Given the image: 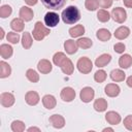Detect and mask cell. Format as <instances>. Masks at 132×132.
<instances>
[{"label": "cell", "instance_id": "cell-3", "mask_svg": "<svg viewBox=\"0 0 132 132\" xmlns=\"http://www.w3.org/2000/svg\"><path fill=\"white\" fill-rule=\"evenodd\" d=\"M51 33L50 28L45 27L41 22H36L33 29V38L37 41H41L44 37H46Z\"/></svg>", "mask_w": 132, "mask_h": 132}, {"label": "cell", "instance_id": "cell-15", "mask_svg": "<svg viewBox=\"0 0 132 132\" xmlns=\"http://www.w3.org/2000/svg\"><path fill=\"white\" fill-rule=\"evenodd\" d=\"M105 120L110 125H118L121 122V116L118 112H116L113 110H110V111H107L106 112Z\"/></svg>", "mask_w": 132, "mask_h": 132}, {"label": "cell", "instance_id": "cell-31", "mask_svg": "<svg viewBox=\"0 0 132 132\" xmlns=\"http://www.w3.org/2000/svg\"><path fill=\"white\" fill-rule=\"evenodd\" d=\"M97 19H98V21L101 22V23H106V22L109 21L110 14H109V12H108L107 10H105V9H100V10H98V12H97Z\"/></svg>", "mask_w": 132, "mask_h": 132}, {"label": "cell", "instance_id": "cell-32", "mask_svg": "<svg viewBox=\"0 0 132 132\" xmlns=\"http://www.w3.org/2000/svg\"><path fill=\"white\" fill-rule=\"evenodd\" d=\"M26 77L31 82H37L39 80V74L34 69H28L26 71Z\"/></svg>", "mask_w": 132, "mask_h": 132}, {"label": "cell", "instance_id": "cell-22", "mask_svg": "<svg viewBox=\"0 0 132 132\" xmlns=\"http://www.w3.org/2000/svg\"><path fill=\"white\" fill-rule=\"evenodd\" d=\"M13 53V48L9 45V44H1L0 45V55L3 59H9L12 56Z\"/></svg>", "mask_w": 132, "mask_h": 132}, {"label": "cell", "instance_id": "cell-46", "mask_svg": "<svg viewBox=\"0 0 132 132\" xmlns=\"http://www.w3.org/2000/svg\"><path fill=\"white\" fill-rule=\"evenodd\" d=\"M106 131H111V132H112L113 129H111V128H104V129H103V132H106Z\"/></svg>", "mask_w": 132, "mask_h": 132}, {"label": "cell", "instance_id": "cell-40", "mask_svg": "<svg viewBox=\"0 0 132 132\" xmlns=\"http://www.w3.org/2000/svg\"><path fill=\"white\" fill-rule=\"evenodd\" d=\"M98 3L101 8H109L112 5V0H99Z\"/></svg>", "mask_w": 132, "mask_h": 132}, {"label": "cell", "instance_id": "cell-25", "mask_svg": "<svg viewBox=\"0 0 132 132\" xmlns=\"http://www.w3.org/2000/svg\"><path fill=\"white\" fill-rule=\"evenodd\" d=\"M93 107H94V109L96 111L102 112V111L106 110V108H107V101L105 99H103V98H98V99L95 100Z\"/></svg>", "mask_w": 132, "mask_h": 132}, {"label": "cell", "instance_id": "cell-20", "mask_svg": "<svg viewBox=\"0 0 132 132\" xmlns=\"http://www.w3.org/2000/svg\"><path fill=\"white\" fill-rule=\"evenodd\" d=\"M77 43L72 39H68L64 42V48L68 55H73L77 52Z\"/></svg>", "mask_w": 132, "mask_h": 132}, {"label": "cell", "instance_id": "cell-29", "mask_svg": "<svg viewBox=\"0 0 132 132\" xmlns=\"http://www.w3.org/2000/svg\"><path fill=\"white\" fill-rule=\"evenodd\" d=\"M33 39L31 37V34L29 32H24L23 36H22V45L25 50H29L32 45Z\"/></svg>", "mask_w": 132, "mask_h": 132}, {"label": "cell", "instance_id": "cell-9", "mask_svg": "<svg viewBox=\"0 0 132 132\" xmlns=\"http://www.w3.org/2000/svg\"><path fill=\"white\" fill-rule=\"evenodd\" d=\"M14 101H15V98H14L13 94L8 93V92L1 93V95H0V102H1V105L3 107H10V106H12Z\"/></svg>", "mask_w": 132, "mask_h": 132}, {"label": "cell", "instance_id": "cell-11", "mask_svg": "<svg viewBox=\"0 0 132 132\" xmlns=\"http://www.w3.org/2000/svg\"><path fill=\"white\" fill-rule=\"evenodd\" d=\"M37 69L39 72H41L42 74H47L52 71L53 69V66H52V63L46 60V59H41L38 64H37Z\"/></svg>", "mask_w": 132, "mask_h": 132}, {"label": "cell", "instance_id": "cell-37", "mask_svg": "<svg viewBox=\"0 0 132 132\" xmlns=\"http://www.w3.org/2000/svg\"><path fill=\"white\" fill-rule=\"evenodd\" d=\"M6 38H7V41H9L12 44H15L20 41V35L18 32L16 33L15 32H8L6 35Z\"/></svg>", "mask_w": 132, "mask_h": 132}, {"label": "cell", "instance_id": "cell-41", "mask_svg": "<svg viewBox=\"0 0 132 132\" xmlns=\"http://www.w3.org/2000/svg\"><path fill=\"white\" fill-rule=\"evenodd\" d=\"M124 5L126 7L132 8V0H124Z\"/></svg>", "mask_w": 132, "mask_h": 132}, {"label": "cell", "instance_id": "cell-2", "mask_svg": "<svg viewBox=\"0 0 132 132\" xmlns=\"http://www.w3.org/2000/svg\"><path fill=\"white\" fill-rule=\"evenodd\" d=\"M62 21L67 25H72L80 20V11L76 6L70 5L62 11Z\"/></svg>", "mask_w": 132, "mask_h": 132}, {"label": "cell", "instance_id": "cell-4", "mask_svg": "<svg viewBox=\"0 0 132 132\" xmlns=\"http://www.w3.org/2000/svg\"><path fill=\"white\" fill-rule=\"evenodd\" d=\"M76 67H77L79 72H81L84 74H88L91 72V70L93 68V63L89 58L81 57L78 59V61L76 63Z\"/></svg>", "mask_w": 132, "mask_h": 132}, {"label": "cell", "instance_id": "cell-6", "mask_svg": "<svg viewBox=\"0 0 132 132\" xmlns=\"http://www.w3.org/2000/svg\"><path fill=\"white\" fill-rule=\"evenodd\" d=\"M60 21V16L57 12L55 11H48L45 13L44 15V24L48 27V28H53L56 27L59 24Z\"/></svg>", "mask_w": 132, "mask_h": 132}, {"label": "cell", "instance_id": "cell-27", "mask_svg": "<svg viewBox=\"0 0 132 132\" xmlns=\"http://www.w3.org/2000/svg\"><path fill=\"white\" fill-rule=\"evenodd\" d=\"M126 77V74L121 69H113L110 72V78L113 81H123Z\"/></svg>", "mask_w": 132, "mask_h": 132}, {"label": "cell", "instance_id": "cell-1", "mask_svg": "<svg viewBox=\"0 0 132 132\" xmlns=\"http://www.w3.org/2000/svg\"><path fill=\"white\" fill-rule=\"evenodd\" d=\"M53 62L56 66H59L65 74L70 75L73 73L74 66H73L71 60L69 58H67L64 53H62V52L56 53L53 57Z\"/></svg>", "mask_w": 132, "mask_h": 132}, {"label": "cell", "instance_id": "cell-47", "mask_svg": "<svg viewBox=\"0 0 132 132\" xmlns=\"http://www.w3.org/2000/svg\"><path fill=\"white\" fill-rule=\"evenodd\" d=\"M116 1H118V0H116Z\"/></svg>", "mask_w": 132, "mask_h": 132}, {"label": "cell", "instance_id": "cell-34", "mask_svg": "<svg viewBox=\"0 0 132 132\" xmlns=\"http://www.w3.org/2000/svg\"><path fill=\"white\" fill-rule=\"evenodd\" d=\"M12 12V8L10 5H7V4H4L0 7V16L2 19H5L7 16H9Z\"/></svg>", "mask_w": 132, "mask_h": 132}, {"label": "cell", "instance_id": "cell-16", "mask_svg": "<svg viewBox=\"0 0 132 132\" xmlns=\"http://www.w3.org/2000/svg\"><path fill=\"white\" fill-rule=\"evenodd\" d=\"M104 92L105 94L108 96V97H117L120 92H121V89L118 85L116 84H108L106 85V87L104 88Z\"/></svg>", "mask_w": 132, "mask_h": 132}, {"label": "cell", "instance_id": "cell-26", "mask_svg": "<svg viewBox=\"0 0 132 132\" xmlns=\"http://www.w3.org/2000/svg\"><path fill=\"white\" fill-rule=\"evenodd\" d=\"M68 32H69V35L71 37H73V38L79 37L85 33V27L82 25H76V26L70 28Z\"/></svg>", "mask_w": 132, "mask_h": 132}, {"label": "cell", "instance_id": "cell-38", "mask_svg": "<svg viewBox=\"0 0 132 132\" xmlns=\"http://www.w3.org/2000/svg\"><path fill=\"white\" fill-rule=\"evenodd\" d=\"M124 126L127 130L132 131V114H129L124 119Z\"/></svg>", "mask_w": 132, "mask_h": 132}, {"label": "cell", "instance_id": "cell-44", "mask_svg": "<svg viewBox=\"0 0 132 132\" xmlns=\"http://www.w3.org/2000/svg\"><path fill=\"white\" fill-rule=\"evenodd\" d=\"M32 131H37V132H40V129L39 128H36V127H30L28 129V132H32Z\"/></svg>", "mask_w": 132, "mask_h": 132}, {"label": "cell", "instance_id": "cell-7", "mask_svg": "<svg viewBox=\"0 0 132 132\" xmlns=\"http://www.w3.org/2000/svg\"><path fill=\"white\" fill-rule=\"evenodd\" d=\"M44 7L53 10H59L66 4V0H41Z\"/></svg>", "mask_w": 132, "mask_h": 132}, {"label": "cell", "instance_id": "cell-45", "mask_svg": "<svg viewBox=\"0 0 132 132\" xmlns=\"http://www.w3.org/2000/svg\"><path fill=\"white\" fill-rule=\"evenodd\" d=\"M0 39H3V36H4V31H3V28H0Z\"/></svg>", "mask_w": 132, "mask_h": 132}, {"label": "cell", "instance_id": "cell-10", "mask_svg": "<svg viewBox=\"0 0 132 132\" xmlns=\"http://www.w3.org/2000/svg\"><path fill=\"white\" fill-rule=\"evenodd\" d=\"M61 99L65 102H71L75 98V91L71 87H65L61 91Z\"/></svg>", "mask_w": 132, "mask_h": 132}, {"label": "cell", "instance_id": "cell-33", "mask_svg": "<svg viewBox=\"0 0 132 132\" xmlns=\"http://www.w3.org/2000/svg\"><path fill=\"white\" fill-rule=\"evenodd\" d=\"M25 129H26V126L22 121H13L11 123V130L13 132H23L25 131Z\"/></svg>", "mask_w": 132, "mask_h": 132}, {"label": "cell", "instance_id": "cell-36", "mask_svg": "<svg viewBox=\"0 0 132 132\" xmlns=\"http://www.w3.org/2000/svg\"><path fill=\"white\" fill-rule=\"evenodd\" d=\"M85 6L88 10L90 11H94L98 8L99 6V3H98V0H86L85 2Z\"/></svg>", "mask_w": 132, "mask_h": 132}, {"label": "cell", "instance_id": "cell-43", "mask_svg": "<svg viewBox=\"0 0 132 132\" xmlns=\"http://www.w3.org/2000/svg\"><path fill=\"white\" fill-rule=\"evenodd\" d=\"M127 86L128 87H130V88H132V75H130L128 78H127Z\"/></svg>", "mask_w": 132, "mask_h": 132}, {"label": "cell", "instance_id": "cell-13", "mask_svg": "<svg viewBox=\"0 0 132 132\" xmlns=\"http://www.w3.org/2000/svg\"><path fill=\"white\" fill-rule=\"evenodd\" d=\"M19 15L22 20H24L25 22H30L32 19H33V15H34V12L33 10L28 7V6H22L21 9H20V12H19Z\"/></svg>", "mask_w": 132, "mask_h": 132}, {"label": "cell", "instance_id": "cell-24", "mask_svg": "<svg viewBox=\"0 0 132 132\" xmlns=\"http://www.w3.org/2000/svg\"><path fill=\"white\" fill-rule=\"evenodd\" d=\"M10 73H11V68H10L9 64L4 61H1L0 62V77L1 78L8 77L10 75Z\"/></svg>", "mask_w": 132, "mask_h": 132}, {"label": "cell", "instance_id": "cell-14", "mask_svg": "<svg viewBox=\"0 0 132 132\" xmlns=\"http://www.w3.org/2000/svg\"><path fill=\"white\" fill-rule=\"evenodd\" d=\"M39 95L38 93H36L35 91H29L26 93L25 95V100L27 102V104L33 106V105H36L38 102H39Z\"/></svg>", "mask_w": 132, "mask_h": 132}, {"label": "cell", "instance_id": "cell-8", "mask_svg": "<svg viewBox=\"0 0 132 132\" xmlns=\"http://www.w3.org/2000/svg\"><path fill=\"white\" fill-rule=\"evenodd\" d=\"M94 96H95V92H94V90L91 87H85V88H82L81 91H80V93H79L80 100L82 102H85V103L91 102L94 99Z\"/></svg>", "mask_w": 132, "mask_h": 132}, {"label": "cell", "instance_id": "cell-30", "mask_svg": "<svg viewBox=\"0 0 132 132\" xmlns=\"http://www.w3.org/2000/svg\"><path fill=\"white\" fill-rule=\"evenodd\" d=\"M77 46L80 47V48H84V50H87V48H90L93 44L92 42V39L88 38V37H82V38H79L77 41Z\"/></svg>", "mask_w": 132, "mask_h": 132}, {"label": "cell", "instance_id": "cell-5", "mask_svg": "<svg viewBox=\"0 0 132 132\" xmlns=\"http://www.w3.org/2000/svg\"><path fill=\"white\" fill-rule=\"evenodd\" d=\"M111 16L114 22L122 24L127 20V12L122 7H114L111 10Z\"/></svg>", "mask_w": 132, "mask_h": 132}, {"label": "cell", "instance_id": "cell-39", "mask_svg": "<svg viewBox=\"0 0 132 132\" xmlns=\"http://www.w3.org/2000/svg\"><path fill=\"white\" fill-rule=\"evenodd\" d=\"M125 48H126V46H125V44L122 43V42L116 43V44L113 45V51H114L116 53H118V54H123L124 51H125Z\"/></svg>", "mask_w": 132, "mask_h": 132}, {"label": "cell", "instance_id": "cell-18", "mask_svg": "<svg viewBox=\"0 0 132 132\" xmlns=\"http://www.w3.org/2000/svg\"><path fill=\"white\" fill-rule=\"evenodd\" d=\"M110 61H111V56H110L109 54H102V55H100V56L96 59L95 65H96L98 68H101V67L106 66Z\"/></svg>", "mask_w": 132, "mask_h": 132}, {"label": "cell", "instance_id": "cell-19", "mask_svg": "<svg viewBox=\"0 0 132 132\" xmlns=\"http://www.w3.org/2000/svg\"><path fill=\"white\" fill-rule=\"evenodd\" d=\"M42 104L46 109H53L54 107H56L57 101L56 98L53 95H45L42 97Z\"/></svg>", "mask_w": 132, "mask_h": 132}, {"label": "cell", "instance_id": "cell-42", "mask_svg": "<svg viewBox=\"0 0 132 132\" xmlns=\"http://www.w3.org/2000/svg\"><path fill=\"white\" fill-rule=\"evenodd\" d=\"M25 2H26L28 5L33 6V5H35V4L37 3V0H25Z\"/></svg>", "mask_w": 132, "mask_h": 132}, {"label": "cell", "instance_id": "cell-35", "mask_svg": "<svg viewBox=\"0 0 132 132\" xmlns=\"http://www.w3.org/2000/svg\"><path fill=\"white\" fill-rule=\"evenodd\" d=\"M106 76H107V74H106V72L104 71V70H102V69H99L98 71H96L95 72V74H94V79L97 81V82H103L105 79H106Z\"/></svg>", "mask_w": 132, "mask_h": 132}, {"label": "cell", "instance_id": "cell-12", "mask_svg": "<svg viewBox=\"0 0 132 132\" xmlns=\"http://www.w3.org/2000/svg\"><path fill=\"white\" fill-rule=\"evenodd\" d=\"M50 123L56 129H61L65 126V119L60 114H53L50 117Z\"/></svg>", "mask_w": 132, "mask_h": 132}, {"label": "cell", "instance_id": "cell-28", "mask_svg": "<svg viewBox=\"0 0 132 132\" xmlns=\"http://www.w3.org/2000/svg\"><path fill=\"white\" fill-rule=\"evenodd\" d=\"M96 37H97L99 40H101V41H107V40L110 39V37H111V33H110L107 29L102 28V29H99V30L97 31V33H96Z\"/></svg>", "mask_w": 132, "mask_h": 132}, {"label": "cell", "instance_id": "cell-21", "mask_svg": "<svg viewBox=\"0 0 132 132\" xmlns=\"http://www.w3.org/2000/svg\"><path fill=\"white\" fill-rule=\"evenodd\" d=\"M119 65L121 68L127 69L132 65V57L129 54H124L119 59Z\"/></svg>", "mask_w": 132, "mask_h": 132}, {"label": "cell", "instance_id": "cell-23", "mask_svg": "<svg viewBox=\"0 0 132 132\" xmlns=\"http://www.w3.org/2000/svg\"><path fill=\"white\" fill-rule=\"evenodd\" d=\"M24 20L21 18H15L10 22V28L15 32H22L24 30Z\"/></svg>", "mask_w": 132, "mask_h": 132}, {"label": "cell", "instance_id": "cell-17", "mask_svg": "<svg viewBox=\"0 0 132 132\" xmlns=\"http://www.w3.org/2000/svg\"><path fill=\"white\" fill-rule=\"evenodd\" d=\"M114 37L117 39H120V40H123L125 38H127L129 35H130V29L126 26H121L119 27L118 29H116L114 33H113Z\"/></svg>", "mask_w": 132, "mask_h": 132}]
</instances>
